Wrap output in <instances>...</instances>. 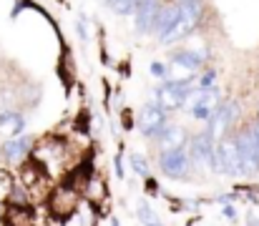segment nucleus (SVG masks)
<instances>
[{
    "label": "nucleus",
    "instance_id": "obj_1",
    "mask_svg": "<svg viewBox=\"0 0 259 226\" xmlns=\"http://www.w3.org/2000/svg\"><path fill=\"white\" fill-rule=\"evenodd\" d=\"M196 83H161L154 91V103H159L164 111H181L184 106L191 103V98L196 96Z\"/></svg>",
    "mask_w": 259,
    "mask_h": 226
},
{
    "label": "nucleus",
    "instance_id": "obj_2",
    "mask_svg": "<svg viewBox=\"0 0 259 226\" xmlns=\"http://www.w3.org/2000/svg\"><path fill=\"white\" fill-rule=\"evenodd\" d=\"M201 15H204V5H201V0H189V3H179V20L174 23V28L159 40V43H164V46H171L176 40H181V38H186L196 25H199V20H201Z\"/></svg>",
    "mask_w": 259,
    "mask_h": 226
},
{
    "label": "nucleus",
    "instance_id": "obj_3",
    "mask_svg": "<svg viewBox=\"0 0 259 226\" xmlns=\"http://www.w3.org/2000/svg\"><path fill=\"white\" fill-rule=\"evenodd\" d=\"M211 168L222 176H242V158H239V146H237L234 136H227V139L217 141Z\"/></svg>",
    "mask_w": 259,
    "mask_h": 226
},
{
    "label": "nucleus",
    "instance_id": "obj_4",
    "mask_svg": "<svg viewBox=\"0 0 259 226\" xmlns=\"http://www.w3.org/2000/svg\"><path fill=\"white\" fill-rule=\"evenodd\" d=\"M169 111H164L159 103H154V101H149V103H144L141 106V111L136 113V123H139V131H141V136L144 139H156L171 121H169Z\"/></svg>",
    "mask_w": 259,
    "mask_h": 226
},
{
    "label": "nucleus",
    "instance_id": "obj_5",
    "mask_svg": "<svg viewBox=\"0 0 259 226\" xmlns=\"http://www.w3.org/2000/svg\"><path fill=\"white\" fill-rule=\"evenodd\" d=\"M237 118H239V103H237V101H224V103L217 108V113L209 118L206 133H209L214 141H222V139H227V133L232 131V126H234Z\"/></svg>",
    "mask_w": 259,
    "mask_h": 226
},
{
    "label": "nucleus",
    "instance_id": "obj_6",
    "mask_svg": "<svg viewBox=\"0 0 259 226\" xmlns=\"http://www.w3.org/2000/svg\"><path fill=\"white\" fill-rule=\"evenodd\" d=\"M222 103H224V101H222V93H219L217 85H214V88H206V91H196V96H194L191 103H189V113H191L194 121L209 123V118L217 113V108H219Z\"/></svg>",
    "mask_w": 259,
    "mask_h": 226
},
{
    "label": "nucleus",
    "instance_id": "obj_7",
    "mask_svg": "<svg viewBox=\"0 0 259 226\" xmlns=\"http://www.w3.org/2000/svg\"><path fill=\"white\" fill-rule=\"evenodd\" d=\"M214 149H217V141L206 131L194 133L189 139V144H186V153L191 158V166H199V168L206 166V168H211V163H214Z\"/></svg>",
    "mask_w": 259,
    "mask_h": 226
},
{
    "label": "nucleus",
    "instance_id": "obj_8",
    "mask_svg": "<svg viewBox=\"0 0 259 226\" xmlns=\"http://www.w3.org/2000/svg\"><path fill=\"white\" fill-rule=\"evenodd\" d=\"M234 139H237L239 158H242V176H254L259 171V146H257V141H254L252 128L239 131Z\"/></svg>",
    "mask_w": 259,
    "mask_h": 226
},
{
    "label": "nucleus",
    "instance_id": "obj_9",
    "mask_svg": "<svg viewBox=\"0 0 259 226\" xmlns=\"http://www.w3.org/2000/svg\"><path fill=\"white\" fill-rule=\"evenodd\" d=\"M161 0H144L136 13H134V28L139 35H146V33H154L156 30V20H159V13H161Z\"/></svg>",
    "mask_w": 259,
    "mask_h": 226
},
{
    "label": "nucleus",
    "instance_id": "obj_10",
    "mask_svg": "<svg viewBox=\"0 0 259 226\" xmlns=\"http://www.w3.org/2000/svg\"><path fill=\"white\" fill-rule=\"evenodd\" d=\"M159 166H161V171H164L169 178H184V176H189V171H191V158H189L186 149L164 151L161 158H159Z\"/></svg>",
    "mask_w": 259,
    "mask_h": 226
},
{
    "label": "nucleus",
    "instance_id": "obj_11",
    "mask_svg": "<svg viewBox=\"0 0 259 226\" xmlns=\"http://www.w3.org/2000/svg\"><path fill=\"white\" fill-rule=\"evenodd\" d=\"M156 146L161 149V153L164 151H179V149H186V144H189V136H186V131L181 128V126H174V123H169L156 139Z\"/></svg>",
    "mask_w": 259,
    "mask_h": 226
},
{
    "label": "nucleus",
    "instance_id": "obj_12",
    "mask_svg": "<svg viewBox=\"0 0 259 226\" xmlns=\"http://www.w3.org/2000/svg\"><path fill=\"white\" fill-rule=\"evenodd\" d=\"M30 136H18V139H10V141H5L3 144V161H8V163H18V161H23V156L30 151Z\"/></svg>",
    "mask_w": 259,
    "mask_h": 226
},
{
    "label": "nucleus",
    "instance_id": "obj_13",
    "mask_svg": "<svg viewBox=\"0 0 259 226\" xmlns=\"http://www.w3.org/2000/svg\"><path fill=\"white\" fill-rule=\"evenodd\" d=\"M204 61H206V56L204 53H199V51H176L171 56V66H179V68H184V71H201L204 68Z\"/></svg>",
    "mask_w": 259,
    "mask_h": 226
},
{
    "label": "nucleus",
    "instance_id": "obj_14",
    "mask_svg": "<svg viewBox=\"0 0 259 226\" xmlns=\"http://www.w3.org/2000/svg\"><path fill=\"white\" fill-rule=\"evenodd\" d=\"M176 20H179V3H174V5H164V8H161V13H159V20H156V30H154L159 40L171 30Z\"/></svg>",
    "mask_w": 259,
    "mask_h": 226
},
{
    "label": "nucleus",
    "instance_id": "obj_15",
    "mask_svg": "<svg viewBox=\"0 0 259 226\" xmlns=\"http://www.w3.org/2000/svg\"><path fill=\"white\" fill-rule=\"evenodd\" d=\"M0 128H10V136H13V139L23 136V128H25L23 113H18V111H13V108L0 111Z\"/></svg>",
    "mask_w": 259,
    "mask_h": 226
},
{
    "label": "nucleus",
    "instance_id": "obj_16",
    "mask_svg": "<svg viewBox=\"0 0 259 226\" xmlns=\"http://www.w3.org/2000/svg\"><path fill=\"white\" fill-rule=\"evenodd\" d=\"M139 219H141L144 226H161L159 219H156V214L151 211V206H149L146 201H139Z\"/></svg>",
    "mask_w": 259,
    "mask_h": 226
},
{
    "label": "nucleus",
    "instance_id": "obj_17",
    "mask_svg": "<svg viewBox=\"0 0 259 226\" xmlns=\"http://www.w3.org/2000/svg\"><path fill=\"white\" fill-rule=\"evenodd\" d=\"M214 85H217V71H211V68H206L196 78V88L199 91H206V88H214Z\"/></svg>",
    "mask_w": 259,
    "mask_h": 226
},
{
    "label": "nucleus",
    "instance_id": "obj_18",
    "mask_svg": "<svg viewBox=\"0 0 259 226\" xmlns=\"http://www.w3.org/2000/svg\"><path fill=\"white\" fill-rule=\"evenodd\" d=\"M131 166L141 178H149V163H146V158H141V153H131Z\"/></svg>",
    "mask_w": 259,
    "mask_h": 226
},
{
    "label": "nucleus",
    "instance_id": "obj_19",
    "mask_svg": "<svg viewBox=\"0 0 259 226\" xmlns=\"http://www.w3.org/2000/svg\"><path fill=\"white\" fill-rule=\"evenodd\" d=\"M151 75L166 83V78H169V66L161 63V61H154V63H151Z\"/></svg>",
    "mask_w": 259,
    "mask_h": 226
},
{
    "label": "nucleus",
    "instance_id": "obj_20",
    "mask_svg": "<svg viewBox=\"0 0 259 226\" xmlns=\"http://www.w3.org/2000/svg\"><path fill=\"white\" fill-rule=\"evenodd\" d=\"M78 35H81V40L88 43V23H86V15H81L78 18Z\"/></svg>",
    "mask_w": 259,
    "mask_h": 226
},
{
    "label": "nucleus",
    "instance_id": "obj_21",
    "mask_svg": "<svg viewBox=\"0 0 259 226\" xmlns=\"http://www.w3.org/2000/svg\"><path fill=\"white\" fill-rule=\"evenodd\" d=\"M113 166H116V176H118V178H123V156H121V153H116Z\"/></svg>",
    "mask_w": 259,
    "mask_h": 226
},
{
    "label": "nucleus",
    "instance_id": "obj_22",
    "mask_svg": "<svg viewBox=\"0 0 259 226\" xmlns=\"http://www.w3.org/2000/svg\"><path fill=\"white\" fill-rule=\"evenodd\" d=\"M224 216H227V219H234V216H237V211H234L232 206H227V209H224Z\"/></svg>",
    "mask_w": 259,
    "mask_h": 226
},
{
    "label": "nucleus",
    "instance_id": "obj_23",
    "mask_svg": "<svg viewBox=\"0 0 259 226\" xmlns=\"http://www.w3.org/2000/svg\"><path fill=\"white\" fill-rule=\"evenodd\" d=\"M252 133H254V141H257V146H259V121L252 126Z\"/></svg>",
    "mask_w": 259,
    "mask_h": 226
},
{
    "label": "nucleus",
    "instance_id": "obj_24",
    "mask_svg": "<svg viewBox=\"0 0 259 226\" xmlns=\"http://www.w3.org/2000/svg\"><path fill=\"white\" fill-rule=\"evenodd\" d=\"M113 226H118V221H116V219H113Z\"/></svg>",
    "mask_w": 259,
    "mask_h": 226
},
{
    "label": "nucleus",
    "instance_id": "obj_25",
    "mask_svg": "<svg viewBox=\"0 0 259 226\" xmlns=\"http://www.w3.org/2000/svg\"><path fill=\"white\" fill-rule=\"evenodd\" d=\"M103 3H106V5H108V3H111V0H103Z\"/></svg>",
    "mask_w": 259,
    "mask_h": 226
}]
</instances>
